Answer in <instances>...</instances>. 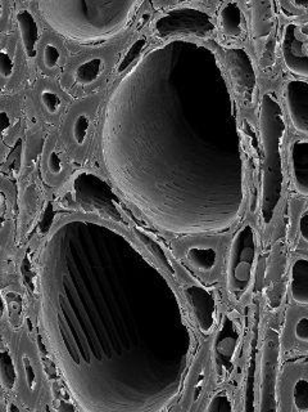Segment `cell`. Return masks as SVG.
<instances>
[{
    "instance_id": "6da1fadb",
    "label": "cell",
    "mask_w": 308,
    "mask_h": 412,
    "mask_svg": "<svg viewBox=\"0 0 308 412\" xmlns=\"http://www.w3.org/2000/svg\"><path fill=\"white\" fill-rule=\"evenodd\" d=\"M142 255L116 231L68 221L51 238L44 325L83 412H163L188 376L192 334L181 308L147 285Z\"/></svg>"
},
{
    "instance_id": "7a4b0ae2",
    "label": "cell",
    "mask_w": 308,
    "mask_h": 412,
    "mask_svg": "<svg viewBox=\"0 0 308 412\" xmlns=\"http://www.w3.org/2000/svg\"><path fill=\"white\" fill-rule=\"evenodd\" d=\"M40 15L66 38L80 44L105 41L126 26L135 1H39Z\"/></svg>"
},
{
    "instance_id": "3957f363",
    "label": "cell",
    "mask_w": 308,
    "mask_h": 412,
    "mask_svg": "<svg viewBox=\"0 0 308 412\" xmlns=\"http://www.w3.org/2000/svg\"><path fill=\"white\" fill-rule=\"evenodd\" d=\"M260 127L263 147L262 207L261 217L269 226L279 202L284 184V169L281 146L286 137V115L278 96L266 92L260 102Z\"/></svg>"
},
{
    "instance_id": "277c9868",
    "label": "cell",
    "mask_w": 308,
    "mask_h": 412,
    "mask_svg": "<svg viewBox=\"0 0 308 412\" xmlns=\"http://www.w3.org/2000/svg\"><path fill=\"white\" fill-rule=\"evenodd\" d=\"M256 231L250 223H247L233 238L226 272L227 290L235 302H241L250 289L256 272Z\"/></svg>"
},
{
    "instance_id": "5b68a950",
    "label": "cell",
    "mask_w": 308,
    "mask_h": 412,
    "mask_svg": "<svg viewBox=\"0 0 308 412\" xmlns=\"http://www.w3.org/2000/svg\"><path fill=\"white\" fill-rule=\"evenodd\" d=\"M215 31L216 22L210 13L190 7L171 9L159 15L153 25V34L161 40L176 34L207 39L212 37Z\"/></svg>"
},
{
    "instance_id": "8992f818",
    "label": "cell",
    "mask_w": 308,
    "mask_h": 412,
    "mask_svg": "<svg viewBox=\"0 0 308 412\" xmlns=\"http://www.w3.org/2000/svg\"><path fill=\"white\" fill-rule=\"evenodd\" d=\"M241 321L232 314L225 316L213 343L215 367L218 378L222 380L227 379L233 373L234 361L241 343Z\"/></svg>"
},
{
    "instance_id": "52a82bcc",
    "label": "cell",
    "mask_w": 308,
    "mask_h": 412,
    "mask_svg": "<svg viewBox=\"0 0 308 412\" xmlns=\"http://www.w3.org/2000/svg\"><path fill=\"white\" fill-rule=\"evenodd\" d=\"M281 54L286 69L295 77L306 80L308 77L307 22L286 25L281 39Z\"/></svg>"
},
{
    "instance_id": "ba28073f",
    "label": "cell",
    "mask_w": 308,
    "mask_h": 412,
    "mask_svg": "<svg viewBox=\"0 0 308 412\" xmlns=\"http://www.w3.org/2000/svg\"><path fill=\"white\" fill-rule=\"evenodd\" d=\"M225 58L236 91L247 106H253L256 101L257 77L249 54L243 48H230L225 51Z\"/></svg>"
},
{
    "instance_id": "9c48e42d",
    "label": "cell",
    "mask_w": 308,
    "mask_h": 412,
    "mask_svg": "<svg viewBox=\"0 0 308 412\" xmlns=\"http://www.w3.org/2000/svg\"><path fill=\"white\" fill-rule=\"evenodd\" d=\"M284 100L294 129L303 136L308 133L307 80H292L284 88Z\"/></svg>"
},
{
    "instance_id": "30bf717a",
    "label": "cell",
    "mask_w": 308,
    "mask_h": 412,
    "mask_svg": "<svg viewBox=\"0 0 308 412\" xmlns=\"http://www.w3.org/2000/svg\"><path fill=\"white\" fill-rule=\"evenodd\" d=\"M189 304L193 308L198 328L204 335H210L216 325V299L213 294L201 286L192 285L185 289Z\"/></svg>"
},
{
    "instance_id": "8fae6325",
    "label": "cell",
    "mask_w": 308,
    "mask_h": 412,
    "mask_svg": "<svg viewBox=\"0 0 308 412\" xmlns=\"http://www.w3.org/2000/svg\"><path fill=\"white\" fill-rule=\"evenodd\" d=\"M294 184L302 196L308 195V141L295 139L289 148Z\"/></svg>"
},
{
    "instance_id": "7c38bea8",
    "label": "cell",
    "mask_w": 308,
    "mask_h": 412,
    "mask_svg": "<svg viewBox=\"0 0 308 412\" xmlns=\"http://www.w3.org/2000/svg\"><path fill=\"white\" fill-rule=\"evenodd\" d=\"M275 340H271L267 351V362L263 367L262 397L261 412H276V344L272 349Z\"/></svg>"
},
{
    "instance_id": "4fadbf2b",
    "label": "cell",
    "mask_w": 308,
    "mask_h": 412,
    "mask_svg": "<svg viewBox=\"0 0 308 412\" xmlns=\"http://www.w3.org/2000/svg\"><path fill=\"white\" fill-rule=\"evenodd\" d=\"M17 23L22 38L23 49L29 60H34L38 54V41L40 39V30L38 22L35 21L34 15H31L27 9H20L17 12Z\"/></svg>"
},
{
    "instance_id": "5bb4252c",
    "label": "cell",
    "mask_w": 308,
    "mask_h": 412,
    "mask_svg": "<svg viewBox=\"0 0 308 412\" xmlns=\"http://www.w3.org/2000/svg\"><path fill=\"white\" fill-rule=\"evenodd\" d=\"M218 22L227 37L241 38L246 31V20L241 6L235 1L224 3L218 13Z\"/></svg>"
},
{
    "instance_id": "9a60e30c",
    "label": "cell",
    "mask_w": 308,
    "mask_h": 412,
    "mask_svg": "<svg viewBox=\"0 0 308 412\" xmlns=\"http://www.w3.org/2000/svg\"><path fill=\"white\" fill-rule=\"evenodd\" d=\"M289 290L294 302L300 306L308 304V259L298 258L290 268Z\"/></svg>"
},
{
    "instance_id": "2e32d148",
    "label": "cell",
    "mask_w": 308,
    "mask_h": 412,
    "mask_svg": "<svg viewBox=\"0 0 308 412\" xmlns=\"http://www.w3.org/2000/svg\"><path fill=\"white\" fill-rule=\"evenodd\" d=\"M187 259L192 267L202 273H210L217 264V250L213 246L194 245L187 250Z\"/></svg>"
},
{
    "instance_id": "e0dca14e",
    "label": "cell",
    "mask_w": 308,
    "mask_h": 412,
    "mask_svg": "<svg viewBox=\"0 0 308 412\" xmlns=\"http://www.w3.org/2000/svg\"><path fill=\"white\" fill-rule=\"evenodd\" d=\"M105 71V60L100 57H94L91 60L83 62L75 70V79L79 84H94Z\"/></svg>"
},
{
    "instance_id": "ac0fdd59",
    "label": "cell",
    "mask_w": 308,
    "mask_h": 412,
    "mask_svg": "<svg viewBox=\"0 0 308 412\" xmlns=\"http://www.w3.org/2000/svg\"><path fill=\"white\" fill-rule=\"evenodd\" d=\"M253 21H255V35L256 38H266L274 25V15L271 9L270 3H258L257 9H255L253 15Z\"/></svg>"
},
{
    "instance_id": "d6986e66",
    "label": "cell",
    "mask_w": 308,
    "mask_h": 412,
    "mask_svg": "<svg viewBox=\"0 0 308 412\" xmlns=\"http://www.w3.org/2000/svg\"><path fill=\"white\" fill-rule=\"evenodd\" d=\"M0 382L7 390H13L17 384V371L11 352L1 348L0 349Z\"/></svg>"
},
{
    "instance_id": "ffe728a7",
    "label": "cell",
    "mask_w": 308,
    "mask_h": 412,
    "mask_svg": "<svg viewBox=\"0 0 308 412\" xmlns=\"http://www.w3.org/2000/svg\"><path fill=\"white\" fill-rule=\"evenodd\" d=\"M91 128V117L86 114H79L76 116L75 122L72 124V138L77 146H83L88 138Z\"/></svg>"
},
{
    "instance_id": "44dd1931",
    "label": "cell",
    "mask_w": 308,
    "mask_h": 412,
    "mask_svg": "<svg viewBox=\"0 0 308 412\" xmlns=\"http://www.w3.org/2000/svg\"><path fill=\"white\" fill-rule=\"evenodd\" d=\"M293 401L297 410L306 412L308 410V382L306 378L298 379L293 388Z\"/></svg>"
},
{
    "instance_id": "7402d4cb",
    "label": "cell",
    "mask_w": 308,
    "mask_h": 412,
    "mask_svg": "<svg viewBox=\"0 0 308 412\" xmlns=\"http://www.w3.org/2000/svg\"><path fill=\"white\" fill-rule=\"evenodd\" d=\"M206 412H234L233 399L227 392H220L210 398Z\"/></svg>"
},
{
    "instance_id": "603a6c76",
    "label": "cell",
    "mask_w": 308,
    "mask_h": 412,
    "mask_svg": "<svg viewBox=\"0 0 308 412\" xmlns=\"http://www.w3.org/2000/svg\"><path fill=\"white\" fill-rule=\"evenodd\" d=\"M40 101H41V105L44 106L48 114L55 115L60 111V103H62L60 98L57 93L53 92L51 89H44L41 92Z\"/></svg>"
},
{
    "instance_id": "cb8c5ba5",
    "label": "cell",
    "mask_w": 308,
    "mask_h": 412,
    "mask_svg": "<svg viewBox=\"0 0 308 412\" xmlns=\"http://www.w3.org/2000/svg\"><path fill=\"white\" fill-rule=\"evenodd\" d=\"M60 60V52L58 46L53 43H46L43 49V62L46 69H55Z\"/></svg>"
},
{
    "instance_id": "d4e9b609",
    "label": "cell",
    "mask_w": 308,
    "mask_h": 412,
    "mask_svg": "<svg viewBox=\"0 0 308 412\" xmlns=\"http://www.w3.org/2000/svg\"><path fill=\"white\" fill-rule=\"evenodd\" d=\"M23 371H25V378H26V384L30 392H35L38 387V378H36V371L35 367L32 365V361L27 354L22 357Z\"/></svg>"
},
{
    "instance_id": "484cf974",
    "label": "cell",
    "mask_w": 308,
    "mask_h": 412,
    "mask_svg": "<svg viewBox=\"0 0 308 412\" xmlns=\"http://www.w3.org/2000/svg\"><path fill=\"white\" fill-rule=\"evenodd\" d=\"M13 71H15L13 60L6 51L0 49V75L4 79H9L13 75Z\"/></svg>"
},
{
    "instance_id": "4316f807",
    "label": "cell",
    "mask_w": 308,
    "mask_h": 412,
    "mask_svg": "<svg viewBox=\"0 0 308 412\" xmlns=\"http://www.w3.org/2000/svg\"><path fill=\"white\" fill-rule=\"evenodd\" d=\"M48 169L52 173L53 176H60L63 172V160L60 157V153L57 151H52L48 159Z\"/></svg>"
},
{
    "instance_id": "83f0119b",
    "label": "cell",
    "mask_w": 308,
    "mask_h": 412,
    "mask_svg": "<svg viewBox=\"0 0 308 412\" xmlns=\"http://www.w3.org/2000/svg\"><path fill=\"white\" fill-rule=\"evenodd\" d=\"M295 337L302 342L307 343L308 342V318L302 317L301 320L295 323Z\"/></svg>"
},
{
    "instance_id": "f1b7e54d",
    "label": "cell",
    "mask_w": 308,
    "mask_h": 412,
    "mask_svg": "<svg viewBox=\"0 0 308 412\" xmlns=\"http://www.w3.org/2000/svg\"><path fill=\"white\" fill-rule=\"evenodd\" d=\"M55 412H79L72 401L67 398H58L55 405Z\"/></svg>"
},
{
    "instance_id": "f546056e",
    "label": "cell",
    "mask_w": 308,
    "mask_h": 412,
    "mask_svg": "<svg viewBox=\"0 0 308 412\" xmlns=\"http://www.w3.org/2000/svg\"><path fill=\"white\" fill-rule=\"evenodd\" d=\"M145 43H147V39L142 38L140 40H138V41H136L135 46H133V48H131L130 51H131V52H136V51H139V49H143V46H145ZM135 54H134V57H135ZM131 61H133V53L126 54V56H125V60H122L120 70L125 69V67L128 66V63H131Z\"/></svg>"
},
{
    "instance_id": "4dcf8cb0",
    "label": "cell",
    "mask_w": 308,
    "mask_h": 412,
    "mask_svg": "<svg viewBox=\"0 0 308 412\" xmlns=\"http://www.w3.org/2000/svg\"><path fill=\"white\" fill-rule=\"evenodd\" d=\"M12 127V119L6 111H0V137H4Z\"/></svg>"
},
{
    "instance_id": "1f68e13d",
    "label": "cell",
    "mask_w": 308,
    "mask_h": 412,
    "mask_svg": "<svg viewBox=\"0 0 308 412\" xmlns=\"http://www.w3.org/2000/svg\"><path fill=\"white\" fill-rule=\"evenodd\" d=\"M300 235L304 243H308V210L303 212L300 219Z\"/></svg>"
},
{
    "instance_id": "d6a6232c",
    "label": "cell",
    "mask_w": 308,
    "mask_h": 412,
    "mask_svg": "<svg viewBox=\"0 0 308 412\" xmlns=\"http://www.w3.org/2000/svg\"><path fill=\"white\" fill-rule=\"evenodd\" d=\"M292 4H293L295 8L306 9V8L308 7V0H304V1H292Z\"/></svg>"
},
{
    "instance_id": "836d02e7",
    "label": "cell",
    "mask_w": 308,
    "mask_h": 412,
    "mask_svg": "<svg viewBox=\"0 0 308 412\" xmlns=\"http://www.w3.org/2000/svg\"><path fill=\"white\" fill-rule=\"evenodd\" d=\"M8 412H22L20 410V407L13 404V402H9L8 404Z\"/></svg>"
},
{
    "instance_id": "e575fe53",
    "label": "cell",
    "mask_w": 308,
    "mask_h": 412,
    "mask_svg": "<svg viewBox=\"0 0 308 412\" xmlns=\"http://www.w3.org/2000/svg\"><path fill=\"white\" fill-rule=\"evenodd\" d=\"M3 11H4V6H3V3L0 1V20H1V17H3Z\"/></svg>"
}]
</instances>
